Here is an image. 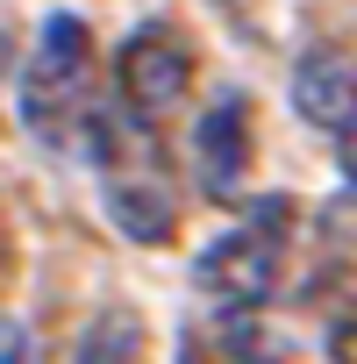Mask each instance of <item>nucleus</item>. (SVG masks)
<instances>
[{
    "mask_svg": "<svg viewBox=\"0 0 357 364\" xmlns=\"http://www.w3.org/2000/svg\"><path fill=\"white\" fill-rule=\"evenodd\" d=\"M93 114V36L79 15H50L36 58L22 65V122L36 143H65Z\"/></svg>",
    "mask_w": 357,
    "mask_h": 364,
    "instance_id": "obj_1",
    "label": "nucleus"
},
{
    "mask_svg": "<svg viewBox=\"0 0 357 364\" xmlns=\"http://www.w3.org/2000/svg\"><path fill=\"white\" fill-rule=\"evenodd\" d=\"M279 229H286V200H265L257 222L215 236V243L193 257V286H201L208 300H222L229 314L265 307L272 286H279Z\"/></svg>",
    "mask_w": 357,
    "mask_h": 364,
    "instance_id": "obj_2",
    "label": "nucleus"
},
{
    "mask_svg": "<svg viewBox=\"0 0 357 364\" xmlns=\"http://www.w3.org/2000/svg\"><path fill=\"white\" fill-rule=\"evenodd\" d=\"M186 93H193V50L171 29L150 22L122 43V58H114V107L122 114H136L143 129H164L186 107Z\"/></svg>",
    "mask_w": 357,
    "mask_h": 364,
    "instance_id": "obj_3",
    "label": "nucleus"
},
{
    "mask_svg": "<svg viewBox=\"0 0 357 364\" xmlns=\"http://www.w3.org/2000/svg\"><path fill=\"white\" fill-rule=\"evenodd\" d=\"M193 171H201L208 200H236L243 193V171H250V107H243V93H222L201 114V129H193Z\"/></svg>",
    "mask_w": 357,
    "mask_h": 364,
    "instance_id": "obj_4",
    "label": "nucleus"
},
{
    "mask_svg": "<svg viewBox=\"0 0 357 364\" xmlns=\"http://www.w3.org/2000/svg\"><path fill=\"white\" fill-rule=\"evenodd\" d=\"M293 114L314 122V129H329V136H343L357 122V65L343 50H329V43L307 50L293 65Z\"/></svg>",
    "mask_w": 357,
    "mask_h": 364,
    "instance_id": "obj_5",
    "label": "nucleus"
},
{
    "mask_svg": "<svg viewBox=\"0 0 357 364\" xmlns=\"http://www.w3.org/2000/svg\"><path fill=\"white\" fill-rule=\"evenodd\" d=\"M72 364H150V321L136 307H100L86 321Z\"/></svg>",
    "mask_w": 357,
    "mask_h": 364,
    "instance_id": "obj_6",
    "label": "nucleus"
},
{
    "mask_svg": "<svg viewBox=\"0 0 357 364\" xmlns=\"http://www.w3.org/2000/svg\"><path fill=\"white\" fill-rule=\"evenodd\" d=\"M286 350H293V343H286L279 328H265L257 307H250V314H229V328H222V357H229V364H286Z\"/></svg>",
    "mask_w": 357,
    "mask_h": 364,
    "instance_id": "obj_7",
    "label": "nucleus"
},
{
    "mask_svg": "<svg viewBox=\"0 0 357 364\" xmlns=\"http://www.w3.org/2000/svg\"><path fill=\"white\" fill-rule=\"evenodd\" d=\"M329 364H357V314H343L329 328Z\"/></svg>",
    "mask_w": 357,
    "mask_h": 364,
    "instance_id": "obj_8",
    "label": "nucleus"
},
{
    "mask_svg": "<svg viewBox=\"0 0 357 364\" xmlns=\"http://www.w3.org/2000/svg\"><path fill=\"white\" fill-rule=\"evenodd\" d=\"M0 364H29V336H22V321H8V314H0Z\"/></svg>",
    "mask_w": 357,
    "mask_h": 364,
    "instance_id": "obj_9",
    "label": "nucleus"
},
{
    "mask_svg": "<svg viewBox=\"0 0 357 364\" xmlns=\"http://www.w3.org/2000/svg\"><path fill=\"white\" fill-rule=\"evenodd\" d=\"M336 164H343V178H350V186H357V122L336 136Z\"/></svg>",
    "mask_w": 357,
    "mask_h": 364,
    "instance_id": "obj_10",
    "label": "nucleus"
},
{
    "mask_svg": "<svg viewBox=\"0 0 357 364\" xmlns=\"http://www.w3.org/2000/svg\"><path fill=\"white\" fill-rule=\"evenodd\" d=\"M178 364H229V357H208L201 343H186V350H178Z\"/></svg>",
    "mask_w": 357,
    "mask_h": 364,
    "instance_id": "obj_11",
    "label": "nucleus"
}]
</instances>
